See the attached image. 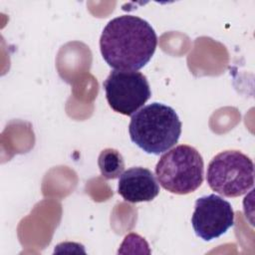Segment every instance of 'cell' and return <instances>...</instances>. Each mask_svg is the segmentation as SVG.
Here are the masks:
<instances>
[{"label":"cell","mask_w":255,"mask_h":255,"mask_svg":"<svg viewBox=\"0 0 255 255\" xmlns=\"http://www.w3.org/2000/svg\"><path fill=\"white\" fill-rule=\"evenodd\" d=\"M157 45L151 25L133 15L118 16L105 26L100 49L104 60L115 70L136 71L153 56Z\"/></svg>","instance_id":"cell-1"},{"label":"cell","mask_w":255,"mask_h":255,"mask_svg":"<svg viewBox=\"0 0 255 255\" xmlns=\"http://www.w3.org/2000/svg\"><path fill=\"white\" fill-rule=\"evenodd\" d=\"M129 137L146 153L158 155L171 148L181 134L176 112L161 103H151L131 116Z\"/></svg>","instance_id":"cell-2"},{"label":"cell","mask_w":255,"mask_h":255,"mask_svg":"<svg viewBox=\"0 0 255 255\" xmlns=\"http://www.w3.org/2000/svg\"><path fill=\"white\" fill-rule=\"evenodd\" d=\"M155 174L165 190L175 194H188L195 191L203 181L202 156L190 145H177L160 156Z\"/></svg>","instance_id":"cell-3"},{"label":"cell","mask_w":255,"mask_h":255,"mask_svg":"<svg viewBox=\"0 0 255 255\" xmlns=\"http://www.w3.org/2000/svg\"><path fill=\"white\" fill-rule=\"evenodd\" d=\"M209 187L226 197H237L254 185V164L239 150H224L209 162L206 172Z\"/></svg>","instance_id":"cell-4"},{"label":"cell","mask_w":255,"mask_h":255,"mask_svg":"<svg viewBox=\"0 0 255 255\" xmlns=\"http://www.w3.org/2000/svg\"><path fill=\"white\" fill-rule=\"evenodd\" d=\"M103 87L110 107L125 116L135 114L151 96L146 77L136 71L114 70Z\"/></svg>","instance_id":"cell-5"},{"label":"cell","mask_w":255,"mask_h":255,"mask_svg":"<svg viewBox=\"0 0 255 255\" xmlns=\"http://www.w3.org/2000/svg\"><path fill=\"white\" fill-rule=\"evenodd\" d=\"M191 224L195 234L204 241L218 238L234 225L233 208L216 194L199 197L195 201Z\"/></svg>","instance_id":"cell-6"},{"label":"cell","mask_w":255,"mask_h":255,"mask_svg":"<svg viewBox=\"0 0 255 255\" xmlns=\"http://www.w3.org/2000/svg\"><path fill=\"white\" fill-rule=\"evenodd\" d=\"M118 192L126 201L137 203L155 198L159 193V186L149 169L136 166L120 175Z\"/></svg>","instance_id":"cell-7"},{"label":"cell","mask_w":255,"mask_h":255,"mask_svg":"<svg viewBox=\"0 0 255 255\" xmlns=\"http://www.w3.org/2000/svg\"><path fill=\"white\" fill-rule=\"evenodd\" d=\"M99 168L103 177L115 179L119 177L125 169L123 155L115 148H106L101 151L98 159Z\"/></svg>","instance_id":"cell-8"}]
</instances>
